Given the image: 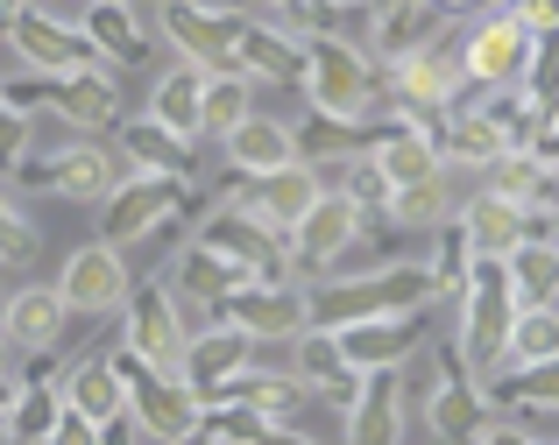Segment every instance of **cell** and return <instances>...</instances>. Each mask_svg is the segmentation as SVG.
<instances>
[{
    "label": "cell",
    "mask_w": 559,
    "mask_h": 445,
    "mask_svg": "<svg viewBox=\"0 0 559 445\" xmlns=\"http://www.w3.org/2000/svg\"><path fill=\"white\" fill-rule=\"evenodd\" d=\"M312 113L326 121H382V64L361 50L355 36H333V28H305V71H298Z\"/></svg>",
    "instance_id": "6da1fadb"
},
{
    "label": "cell",
    "mask_w": 559,
    "mask_h": 445,
    "mask_svg": "<svg viewBox=\"0 0 559 445\" xmlns=\"http://www.w3.org/2000/svg\"><path fill=\"white\" fill-rule=\"evenodd\" d=\"M432 276L425 262H369L355 276H319L305 284V325H347V318H376V311H432Z\"/></svg>",
    "instance_id": "7a4b0ae2"
},
{
    "label": "cell",
    "mask_w": 559,
    "mask_h": 445,
    "mask_svg": "<svg viewBox=\"0 0 559 445\" xmlns=\"http://www.w3.org/2000/svg\"><path fill=\"white\" fill-rule=\"evenodd\" d=\"M475 93L461 71V43L432 36L425 50L396 57V64H382V113H396V121L411 128H432L447 107H461V99Z\"/></svg>",
    "instance_id": "3957f363"
},
{
    "label": "cell",
    "mask_w": 559,
    "mask_h": 445,
    "mask_svg": "<svg viewBox=\"0 0 559 445\" xmlns=\"http://www.w3.org/2000/svg\"><path fill=\"white\" fill-rule=\"evenodd\" d=\"M510 311H518V297H510L503 255H475V269H467L461 297H453V353H461V368H467L475 382L503 368Z\"/></svg>",
    "instance_id": "277c9868"
},
{
    "label": "cell",
    "mask_w": 559,
    "mask_h": 445,
    "mask_svg": "<svg viewBox=\"0 0 559 445\" xmlns=\"http://www.w3.org/2000/svg\"><path fill=\"white\" fill-rule=\"evenodd\" d=\"M191 213H205V199H199V184H191V177L121 170V184L99 199V241L128 255L135 241H150V233H164L170 219H191Z\"/></svg>",
    "instance_id": "5b68a950"
},
{
    "label": "cell",
    "mask_w": 559,
    "mask_h": 445,
    "mask_svg": "<svg viewBox=\"0 0 559 445\" xmlns=\"http://www.w3.org/2000/svg\"><path fill=\"white\" fill-rule=\"evenodd\" d=\"M114 318H121V347L135 353V361L178 375V353H185V339H191L178 290H170V284H135V290L121 297V311H114Z\"/></svg>",
    "instance_id": "8992f818"
},
{
    "label": "cell",
    "mask_w": 559,
    "mask_h": 445,
    "mask_svg": "<svg viewBox=\"0 0 559 445\" xmlns=\"http://www.w3.org/2000/svg\"><path fill=\"white\" fill-rule=\"evenodd\" d=\"M50 290L64 297L71 318H114V311H121V297L135 290V269H128L121 248L85 241V248H71V255H64V269H57Z\"/></svg>",
    "instance_id": "52a82bcc"
},
{
    "label": "cell",
    "mask_w": 559,
    "mask_h": 445,
    "mask_svg": "<svg viewBox=\"0 0 559 445\" xmlns=\"http://www.w3.org/2000/svg\"><path fill=\"white\" fill-rule=\"evenodd\" d=\"M361 233H369V219H361L341 191H319V199L298 213V227L284 233V248H290V262H298V276L312 284V276H333V269H341V255L361 241Z\"/></svg>",
    "instance_id": "ba28073f"
},
{
    "label": "cell",
    "mask_w": 559,
    "mask_h": 445,
    "mask_svg": "<svg viewBox=\"0 0 559 445\" xmlns=\"http://www.w3.org/2000/svg\"><path fill=\"white\" fill-rule=\"evenodd\" d=\"M425 318H432V311H376V318H347V325H333V347H341V361L355 368V375H390V368H404L411 353L425 347Z\"/></svg>",
    "instance_id": "9c48e42d"
},
{
    "label": "cell",
    "mask_w": 559,
    "mask_h": 445,
    "mask_svg": "<svg viewBox=\"0 0 559 445\" xmlns=\"http://www.w3.org/2000/svg\"><path fill=\"white\" fill-rule=\"evenodd\" d=\"M43 113H57V121L79 128V135H114V121H121V79H114L107 64L43 71Z\"/></svg>",
    "instance_id": "30bf717a"
},
{
    "label": "cell",
    "mask_w": 559,
    "mask_h": 445,
    "mask_svg": "<svg viewBox=\"0 0 559 445\" xmlns=\"http://www.w3.org/2000/svg\"><path fill=\"white\" fill-rule=\"evenodd\" d=\"M418 410H425V432L447 438V445H467V432L489 418V404H481V382L461 368L453 339H447V347H432V382H425Z\"/></svg>",
    "instance_id": "8fae6325"
},
{
    "label": "cell",
    "mask_w": 559,
    "mask_h": 445,
    "mask_svg": "<svg viewBox=\"0 0 559 445\" xmlns=\"http://www.w3.org/2000/svg\"><path fill=\"white\" fill-rule=\"evenodd\" d=\"M213 318H227L255 347H284L290 333H305V284H234L213 304Z\"/></svg>",
    "instance_id": "7c38bea8"
},
{
    "label": "cell",
    "mask_w": 559,
    "mask_h": 445,
    "mask_svg": "<svg viewBox=\"0 0 559 445\" xmlns=\"http://www.w3.org/2000/svg\"><path fill=\"white\" fill-rule=\"evenodd\" d=\"M219 199H227L234 213H248L255 227L290 233V227H298V213L319 199V170H312V163H284V170H270V177H234Z\"/></svg>",
    "instance_id": "4fadbf2b"
},
{
    "label": "cell",
    "mask_w": 559,
    "mask_h": 445,
    "mask_svg": "<svg viewBox=\"0 0 559 445\" xmlns=\"http://www.w3.org/2000/svg\"><path fill=\"white\" fill-rule=\"evenodd\" d=\"M0 43L22 57V71H85V64H99L93 43L79 36V22H71V14H50V8H22L0 28Z\"/></svg>",
    "instance_id": "5bb4252c"
},
{
    "label": "cell",
    "mask_w": 559,
    "mask_h": 445,
    "mask_svg": "<svg viewBox=\"0 0 559 445\" xmlns=\"http://www.w3.org/2000/svg\"><path fill=\"white\" fill-rule=\"evenodd\" d=\"M248 361H262V347L248 333H234L227 318H205V325H191V339H185V353H178V382L191 396H213L219 382H234Z\"/></svg>",
    "instance_id": "9a60e30c"
},
{
    "label": "cell",
    "mask_w": 559,
    "mask_h": 445,
    "mask_svg": "<svg viewBox=\"0 0 559 445\" xmlns=\"http://www.w3.org/2000/svg\"><path fill=\"white\" fill-rule=\"evenodd\" d=\"M532 28H518L503 8L496 14H481L475 28H467V43H461V71H467V85H518L524 79V64H532Z\"/></svg>",
    "instance_id": "2e32d148"
},
{
    "label": "cell",
    "mask_w": 559,
    "mask_h": 445,
    "mask_svg": "<svg viewBox=\"0 0 559 445\" xmlns=\"http://www.w3.org/2000/svg\"><path fill=\"white\" fill-rule=\"evenodd\" d=\"M361 22H369V43H361V50H369L376 64H396V57L425 50L432 36H447L439 0H361Z\"/></svg>",
    "instance_id": "e0dca14e"
},
{
    "label": "cell",
    "mask_w": 559,
    "mask_h": 445,
    "mask_svg": "<svg viewBox=\"0 0 559 445\" xmlns=\"http://www.w3.org/2000/svg\"><path fill=\"white\" fill-rule=\"evenodd\" d=\"M227 71H241L248 85H298L305 71V36L276 22H241L227 43Z\"/></svg>",
    "instance_id": "ac0fdd59"
},
{
    "label": "cell",
    "mask_w": 559,
    "mask_h": 445,
    "mask_svg": "<svg viewBox=\"0 0 559 445\" xmlns=\"http://www.w3.org/2000/svg\"><path fill=\"white\" fill-rule=\"evenodd\" d=\"M79 36L93 43V57L107 71L142 64V57H150V43H156L142 0H85V8H79Z\"/></svg>",
    "instance_id": "d6986e66"
},
{
    "label": "cell",
    "mask_w": 559,
    "mask_h": 445,
    "mask_svg": "<svg viewBox=\"0 0 559 445\" xmlns=\"http://www.w3.org/2000/svg\"><path fill=\"white\" fill-rule=\"evenodd\" d=\"M64 333H71V311L50 284L8 290V304H0V339H8V353H57Z\"/></svg>",
    "instance_id": "ffe728a7"
},
{
    "label": "cell",
    "mask_w": 559,
    "mask_h": 445,
    "mask_svg": "<svg viewBox=\"0 0 559 445\" xmlns=\"http://www.w3.org/2000/svg\"><path fill=\"white\" fill-rule=\"evenodd\" d=\"M114 156L128 163V170H150V177H199V142L170 135L164 121H150V113H135V121H114Z\"/></svg>",
    "instance_id": "44dd1931"
},
{
    "label": "cell",
    "mask_w": 559,
    "mask_h": 445,
    "mask_svg": "<svg viewBox=\"0 0 559 445\" xmlns=\"http://www.w3.org/2000/svg\"><path fill=\"white\" fill-rule=\"evenodd\" d=\"M284 347H290V375L305 382V396H319V404H333V410H347V404H355L361 375L341 361V347H333V333H326V325H305V333H290Z\"/></svg>",
    "instance_id": "7402d4cb"
},
{
    "label": "cell",
    "mask_w": 559,
    "mask_h": 445,
    "mask_svg": "<svg viewBox=\"0 0 559 445\" xmlns=\"http://www.w3.org/2000/svg\"><path fill=\"white\" fill-rule=\"evenodd\" d=\"M369 163L382 170V184H425V177H439V148L425 128L396 121V113H382V121H369Z\"/></svg>",
    "instance_id": "603a6c76"
},
{
    "label": "cell",
    "mask_w": 559,
    "mask_h": 445,
    "mask_svg": "<svg viewBox=\"0 0 559 445\" xmlns=\"http://www.w3.org/2000/svg\"><path fill=\"white\" fill-rule=\"evenodd\" d=\"M114 184H121V156H114L107 142H71V148H57L50 170H43V191H57V199H71V205H99Z\"/></svg>",
    "instance_id": "cb8c5ba5"
},
{
    "label": "cell",
    "mask_w": 559,
    "mask_h": 445,
    "mask_svg": "<svg viewBox=\"0 0 559 445\" xmlns=\"http://www.w3.org/2000/svg\"><path fill=\"white\" fill-rule=\"evenodd\" d=\"M341 432H347V445H404V389H396V368L390 375H361L355 404L341 410Z\"/></svg>",
    "instance_id": "d4e9b609"
},
{
    "label": "cell",
    "mask_w": 559,
    "mask_h": 445,
    "mask_svg": "<svg viewBox=\"0 0 559 445\" xmlns=\"http://www.w3.org/2000/svg\"><path fill=\"white\" fill-rule=\"evenodd\" d=\"M219 148H227L234 177H270V170H284V163H298V148H290V121H276V113H248L241 128L219 135Z\"/></svg>",
    "instance_id": "484cf974"
},
{
    "label": "cell",
    "mask_w": 559,
    "mask_h": 445,
    "mask_svg": "<svg viewBox=\"0 0 559 445\" xmlns=\"http://www.w3.org/2000/svg\"><path fill=\"white\" fill-rule=\"evenodd\" d=\"M57 396H64V410H71V418H85V424L121 418V404H128V389H121V375H114L107 353H85V361H71L64 382H57Z\"/></svg>",
    "instance_id": "4316f807"
},
{
    "label": "cell",
    "mask_w": 559,
    "mask_h": 445,
    "mask_svg": "<svg viewBox=\"0 0 559 445\" xmlns=\"http://www.w3.org/2000/svg\"><path fill=\"white\" fill-rule=\"evenodd\" d=\"M481 191H496V199H518L524 213H552L559 205V170H546V163H532L524 148H503L496 163H481Z\"/></svg>",
    "instance_id": "83f0119b"
},
{
    "label": "cell",
    "mask_w": 559,
    "mask_h": 445,
    "mask_svg": "<svg viewBox=\"0 0 559 445\" xmlns=\"http://www.w3.org/2000/svg\"><path fill=\"white\" fill-rule=\"evenodd\" d=\"M453 219H461V233H467L475 255H510V248L524 241V205L518 199H496V191H475Z\"/></svg>",
    "instance_id": "f1b7e54d"
},
{
    "label": "cell",
    "mask_w": 559,
    "mask_h": 445,
    "mask_svg": "<svg viewBox=\"0 0 559 445\" xmlns=\"http://www.w3.org/2000/svg\"><path fill=\"white\" fill-rule=\"evenodd\" d=\"M425 135H432V148H439V170H481V163L503 156V142H496L467 107H447Z\"/></svg>",
    "instance_id": "f546056e"
},
{
    "label": "cell",
    "mask_w": 559,
    "mask_h": 445,
    "mask_svg": "<svg viewBox=\"0 0 559 445\" xmlns=\"http://www.w3.org/2000/svg\"><path fill=\"white\" fill-rule=\"evenodd\" d=\"M199 99H205V71L170 64L164 79L150 85V121H164L170 135H185V142H199Z\"/></svg>",
    "instance_id": "4dcf8cb0"
},
{
    "label": "cell",
    "mask_w": 559,
    "mask_h": 445,
    "mask_svg": "<svg viewBox=\"0 0 559 445\" xmlns=\"http://www.w3.org/2000/svg\"><path fill=\"white\" fill-rule=\"evenodd\" d=\"M559 361V304H518L503 333V368H546Z\"/></svg>",
    "instance_id": "1f68e13d"
},
{
    "label": "cell",
    "mask_w": 559,
    "mask_h": 445,
    "mask_svg": "<svg viewBox=\"0 0 559 445\" xmlns=\"http://www.w3.org/2000/svg\"><path fill=\"white\" fill-rule=\"evenodd\" d=\"M503 276L518 304H559V241H518L503 255Z\"/></svg>",
    "instance_id": "d6a6232c"
},
{
    "label": "cell",
    "mask_w": 559,
    "mask_h": 445,
    "mask_svg": "<svg viewBox=\"0 0 559 445\" xmlns=\"http://www.w3.org/2000/svg\"><path fill=\"white\" fill-rule=\"evenodd\" d=\"M290 148H298V163H341L355 156V148H369V128L361 121H326V113H305V121H290Z\"/></svg>",
    "instance_id": "836d02e7"
},
{
    "label": "cell",
    "mask_w": 559,
    "mask_h": 445,
    "mask_svg": "<svg viewBox=\"0 0 559 445\" xmlns=\"http://www.w3.org/2000/svg\"><path fill=\"white\" fill-rule=\"evenodd\" d=\"M248 113H255V85L241 79V71H205V99H199V135H227V128H241Z\"/></svg>",
    "instance_id": "e575fe53"
},
{
    "label": "cell",
    "mask_w": 559,
    "mask_h": 445,
    "mask_svg": "<svg viewBox=\"0 0 559 445\" xmlns=\"http://www.w3.org/2000/svg\"><path fill=\"white\" fill-rule=\"evenodd\" d=\"M439 219H453V205H447V170L425 177V184H396L390 205H382V227H404V233H432Z\"/></svg>",
    "instance_id": "d590c367"
},
{
    "label": "cell",
    "mask_w": 559,
    "mask_h": 445,
    "mask_svg": "<svg viewBox=\"0 0 559 445\" xmlns=\"http://www.w3.org/2000/svg\"><path fill=\"white\" fill-rule=\"evenodd\" d=\"M57 418H64L57 382H22V389H14V404H8V445H43Z\"/></svg>",
    "instance_id": "8d00e7d4"
},
{
    "label": "cell",
    "mask_w": 559,
    "mask_h": 445,
    "mask_svg": "<svg viewBox=\"0 0 559 445\" xmlns=\"http://www.w3.org/2000/svg\"><path fill=\"white\" fill-rule=\"evenodd\" d=\"M467 269H475V248H467V233H461V219H439L432 227V255H425V276H432V297H461L467 284Z\"/></svg>",
    "instance_id": "74e56055"
},
{
    "label": "cell",
    "mask_w": 559,
    "mask_h": 445,
    "mask_svg": "<svg viewBox=\"0 0 559 445\" xmlns=\"http://www.w3.org/2000/svg\"><path fill=\"white\" fill-rule=\"evenodd\" d=\"M43 262V233L28 219V205L0 184V269H36Z\"/></svg>",
    "instance_id": "f35d334b"
},
{
    "label": "cell",
    "mask_w": 559,
    "mask_h": 445,
    "mask_svg": "<svg viewBox=\"0 0 559 445\" xmlns=\"http://www.w3.org/2000/svg\"><path fill=\"white\" fill-rule=\"evenodd\" d=\"M28 148H36V121H28V113H8V107H0V184H8V170L28 156Z\"/></svg>",
    "instance_id": "ab89813d"
},
{
    "label": "cell",
    "mask_w": 559,
    "mask_h": 445,
    "mask_svg": "<svg viewBox=\"0 0 559 445\" xmlns=\"http://www.w3.org/2000/svg\"><path fill=\"white\" fill-rule=\"evenodd\" d=\"M467 445H552V438L524 432V424H510V418H481L475 432H467Z\"/></svg>",
    "instance_id": "60d3db41"
},
{
    "label": "cell",
    "mask_w": 559,
    "mask_h": 445,
    "mask_svg": "<svg viewBox=\"0 0 559 445\" xmlns=\"http://www.w3.org/2000/svg\"><path fill=\"white\" fill-rule=\"evenodd\" d=\"M503 14L518 28H532V36H552V28H559V0H510Z\"/></svg>",
    "instance_id": "b9f144b4"
},
{
    "label": "cell",
    "mask_w": 559,
    "mask_h": 445,
    "mask_svg": "<svg viewBox=\"0 0 559 445\" xmlns=\"http://www.w3.org/2000/svg\"><path fill=\"white\" fill-rule=\"evenodd\" d=\"M43 445H99V424H85V418H71V410H64V418L50 424V438H43Z\"/></svg>",
    "instance_id": "7bdbcfd3"
},
{
    "label": "cell",
    "mask_w": 559,
    "mask_h": 445,
    "mask_svg": "<svg viewBox=\"0 0 559 445\" xmlns=\"http://www.w3.org/2000/svg\"><path fill=\"white\" fill-rule=\"evenodd\" d=\"M255 445H319L312 432H298V424H270V432H262Z\"/></svg>",
    "instance_id": "ee69618b"
},
{
    "label": "cell",
    "mask_w": 559,
    "mask_h": 445,
    "mask_svg": "<svg viewBox=\"0 0 559 445\" xmlns=\"http://www.w3.org/2000/svg\"><path fill=\"white\" fill-rule=\"evenodd\" d=\"M22 8H50V14H71V22H79V8H85V0H22Z\"/></svg>",
    "instance_id": "f6af8a7d"
},
{
    "label": "cell",
    "mask_w": 559,
    "mask_h": 445,
    "mask_svg": "<svg viewBox=\"0 0 559 445\" xmlns=\"http://www.w3.org/2000/svg\"><path fill=\"white\" fill-rule=\"evenodd\" d=\"M14 14H22V0H0V28H8V22H14Z\"/></svg>",
    "instance_id": "bcb514c9"
},
{
    "label": "cell",
    "mask_w": 559,
    "mask_h": 445,
    "mask_svg": "<svg viewBox=\"0 0 559 445\" xmlns=\"http://www.w3.org/2000/svg\"><path fill=\"white\" fill-rule=\"evenodd\" d=\"M276 8H305V0H276ZM305 14H312V8H305ZM312 28H319V22H312Z\"/></svg>",
    "instance_id": "7dc6e473"
},
{
    "label": "cell",
    "mask_w": 559,
    "mask_h": 445,
    "mask_svg": "<svg viewBox=\"0 0 559 445\" xmlns=\"http://www.w3.org/2000/svg\"><path fill=\"white\" fill-rule=\"evenodd\" d=\"M0 445H8V418H0Z\"/></svg>",
    "instance_id": "c3c4849f"
},
{
    "label": "cell",
    "mask_w": 559,
    "mask_h": 445,
    "mask_svg": "<svg viewBox=\"0 0 559 445\" xmlns=\"http://www.w3.org/2000/svg\"><path fill=\"white\" fill-rule=\"evenodd\" d=\"M0 361H8V339H0Z\"/></svg>",
    "instance_id": "681fc988"
},
{
    "label": "cell",
    "mask_w": 559,
    "mask_h": 445,
    "mask_svg": "<svg viewBox=\"0 0 559 445\" xmlns=\"http://www.w3.org/2000/svg\"><path fill=\"white\" fill-rule=\"evenodd\" d=\"M0 304H8V290H0Z\"/></svg>",
    "instance_id": "f907efd6"
}]
</instances>
